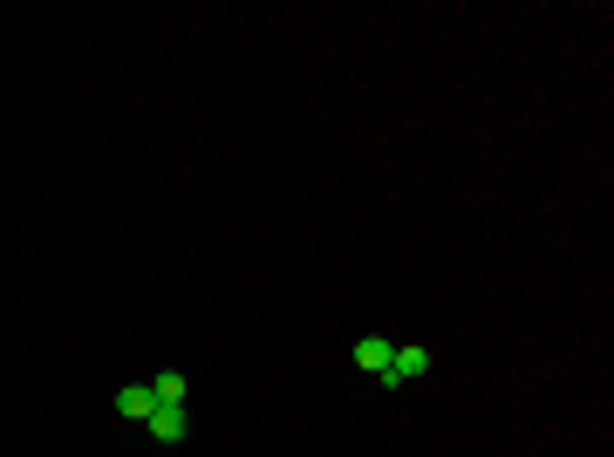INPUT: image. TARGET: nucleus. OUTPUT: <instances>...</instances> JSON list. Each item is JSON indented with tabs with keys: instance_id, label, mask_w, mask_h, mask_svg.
<instances>
[{
	"instance_id": "obj_1",
	"label": "nucleus",
	"mask_w": 614,
	"mask_h": 457,
	"mask_svg": "<svg viewBox=\"0 0 614 457\" xmlns=\"http://www.w3.org/2000/svg\"><path fill=\"white\" fill-rule=\"evenodd\" d=\"M417 376H430V348H403V342H396L383 382H417Z\"/></svg>"
},
{
	"instance_id": "obj_3",
	"label": "nucleus",
	"mask_w": 614,
	"mask_h": 457,
	"mask_svg": "<svg viewBox=\"0 0 614 457\" xmlns=\"http://www.w3.org/2000/svg\"><path fill=\"white\" fill-rule=\"evenodd\" d=\"M389 355H396V342H383V335H362L355 342V369H369V376H383Z\"/></svg>"
},
{
	"instance_id": "obj_4",
	"label": "nucleus",
	"mask_w": 614,
	"mask_h": 457,
	"mask_svg": "<svg viewBox=\"0 0 614 457\" xmlns=\"http://www.w3.org/2000/svg\"><path fill=\"white\" fill-rule=\"evenodd\" d=\"M116 410H123V417L130 423H144L157 410V396H151V382H137V389H123V396H116Z\"/></svg>"
},
{
	"instance_id": "obj_5",
	"label": "nucleus",
	"mask_w": 614,
	"mask_h": 457,
	"mask_svg": "<svg viewBox=\"0 0 614 457\" xmlns=\"http://www.w3.org/2000/svg\"><path fill=\"white\" fill-rule=\"evenodd\" d=\"M185 389H192V382L178 376V369H164V376L151 382V396H157V403H185Z\"/></svg>"
},
{
	"instance_id": "obj_2",
	"label": "nucleus",
	"mask_w": 614,
	"mask_h": 457,
	"mask_svg": "<svg viewBox=\"0 0 614 457\" xmlns=\"http://www.w3.org/2000/svg\"><path fill=\"white\" fill-rule=\"evenodd\" d=\"M144 423H151V437H157V444H178V437L192 430V423H185V403H157V410H151Z\"/></svg>"
}]
</instances>
